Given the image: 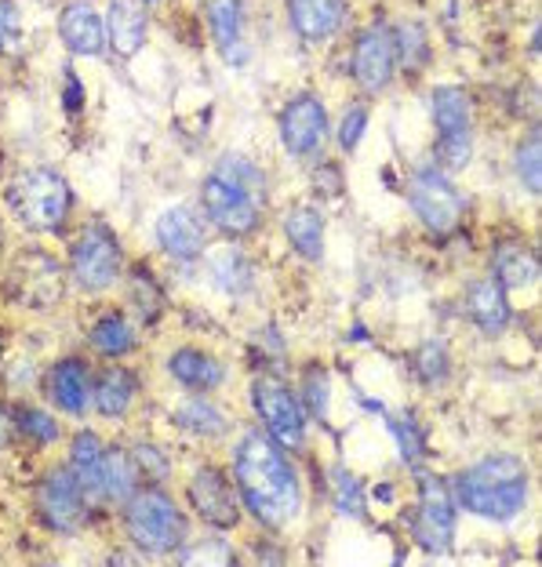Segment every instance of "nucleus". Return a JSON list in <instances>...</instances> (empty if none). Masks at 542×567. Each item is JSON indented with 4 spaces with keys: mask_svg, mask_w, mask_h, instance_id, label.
<instances>
[{
    "mask_svg": "<svg viewBox=\"0 0 542 567\" xmlns=\"http://www.w3.org/2000/svg\"><path fill=\"white\" fill-rule=\"evenodd\" d=\"M237 495L263 527H284L299 517L303 487L274 436L248 433L234 458Z\"/></svg>",
    "mask_w": 542,
    "mask_h": 567,
    "instance_id": "obj_1",
    "label": "nucleus"
},
{
    "mask_svg": "<svg viewBox=\"0 0 542 567\" xmlns=\"http://www.w3.org/2000/svg\"><path fill=\"white\" fill-rule=\"evenodd\" d=\"M456 498L467 513L484 520L518 517L528 502V470L513 455H492L456 476Z\"/></svg>",
    "mask_w": 542,
    "mask_h": 567,
    "instance_id": "obj_2",
    "label": "nucleus"
},
{
    "mask_svg": "<svg viewBox=\"0 0 542 567\" xmlns=\"http://www.w3.org/2000/svg\"><path fill=\"white\" fill-rule=\"evenodd\" d=\"M16 218L33 234H55L70 215V186L55 167H30L8 189Z\"/></svg>",
    "mask_w": 542,
    "mask_h": 567,
    "instance_id": "obj_3",
    "label": "nucleus"
},
{
    "mask_svg": "<svg viewBox=\"0 0 542 567\" xmlns=\"http://www.w3.org/2000/svg\"><path fill=\"white\" fill-rule=\"evenodd\" d=\"M127 535L132 543L150 553V557H164V553H178L186 538V517L172 498L161 492H142L127 502L124 513Z\"/></svg>",
    "mask_w": 542,
    "mask_h": 567,
    "instance_id": "obj_4",
    "label": "nucleus"
},
{
    "mask_svg": "<svg viewBox=\"0 0 542 567\" xmlns=\"http://www.w3.org/2000/svg\"><path fill=\"white\" fill-rule=\"evenodd\" d=\"M408 204H411V212L419 215V223L437 237L456 234L462 215H467V200H462V193L451 186L441 172H433V167H419V172H411Z\"/></svg>",
    "mask_w": 542,
    "mask_h": 567,
    "instance_id": "obj_5",
    "label": "nucleus"
},
{
    "mask_svg": "<svg viewBox=\"0 0 542 567\" xmlns=\"http://www.w3.org/2000/svg\"><path fill=\"white\" fill-rule=\"evenodd\" d=\"M201 204L204 215L212 218V226L223 229L226 237H248L259 229V197H252L248 189H241L226 178H218L215 172L204 178L201 186Z\"/></svg>",
    "mask_w": 542,
    "mask_h": 567,
    "instance_id": "obj_6",
    "label": "nucleus"
},
{
    "mask_svg": "<svg viewBox=\"0 0 542 567\" xmlns=\"http://www.w3.org/2000/svg\"><path fill=\"white\" fill-rule=\"evenodd\" d=\"M411 535L416 543L441 557V553L451 549V538H456V506H451V495L444 481H437L433 473L419 470V513L416 524H411Z\"/></svg>",
    "mask_w": 542,
    "mask_h": 567,
    "instance_id": "obj_7",
    "label": "nucleus"
},
{
    "mask_svg": "<svg viewBox=\"0 0 542 567\" xmlns=\"http://www.w3.org/2000/svg\"><path fill=\"white\" fill-rule=\"evenodd\" d=\"M70 269L84 291H106L121 274V244L113 240L110 229L88 226L70 251Z\"/></svg>",
    "mask_w": 542,
    "mask_h": 567,
    "instance_id": "obj_8",
    "label": "nucleus"
},
{
    "mask_svg": "<svg viewBox=\"0 0 542 567\" xmlns=\"http://www.w3.org/2000/svg\"><path fill=\"white\" fill-rule=\"evenodd\" d=\"M252 401L259 419L266 425V433L274 436L280 447H303V436H306V419H303V408L295 401V393L274 375H263L255 379V390H252Z\"/></svg>",
    "mask_w": 542,
    "mask_h": 567,
    "instance_id": "obj_9",
    "label": "nucleus"
},
{
    "mask_svg": "<svg viewBox=\"0 0 542 567\" xmlns=\"http://www.w3.org/2000/svg\"><path fill=\"white\" fill-rule=\"evenodd\" d=\"M8 288L22 306H51L62 299V269L48 251H22L11 266Z\"/></svg>",
    "mask_w": 542,
    "mask_h": 567,
    "instance_id": "obj_10",
    "label": "nucleus"
},
{
    "mask_svg": "<svg viewBox=\"0 0 542 567\" xmlns=\"http://www.w3.org/2000/svg\"><path fill=\"white\" fill-rule=\"evenodd\" d=\"M37 506L51 532L73 535L84 524V487L76 484L73 470H51L37 492Z\"/></svg>",
    "mask_w": 542,
    "mask_h": 567,
    "instance_id": "obj_11",
    "label": "nucleus"
},
{
    "mask_svg": "<svg viewBox=\"0 0 542 567\" xmlns=\"http://www.w3.org/2000/svg\"><path fill=\"white\" fill-rule=\"evenodd\" d=\"M325 135H328V110L320 99L299 95L280 110V142L292 157H309L325 142Z\"/></svg>",
    "mask_w": 542,
    "mask_h": 567,
    "instance_id": "obj_12",
    "label": "nucleus"
},
{
    "mask_svg": "<svg viewBox=\"0 0 542 567\" xmlns=\"http://www.w3.org/2000/svg\"><path fill=\"white\" fill-rule=\"evenodd\" d=\"M397 66V41L386 25H368L354 48V76L368 95L386 92Z\"/></svg>",
    "mask_w": 542,
    "mask_h": 567,
    "instance_id": "obj_13",
    "label": "nucleus"
},
{
    "mask_svg": "<svg viewBox=\"0 0 542 567\" xmlns=\"http://www.w3.org/2000/svg\"><path fill=\"white\" fill-rule=\"evenodd\" d=\"M190 502L193 509L201 513L204 524L218 527V532H229V527L241 524V509H237V498H234V487L218 470L204 466L193 473L190 481Z\"/></svg>",
    "mask_w": 542,
    "mask_h": 567,
    "instance_id": "obj_14",
    "label": "nucleus"
},
{
    "mask_svg": "<svg viewBox=\"0 0 542 567\" xmlns=\"http://www.w3.org/2000/svg\"><path fill=\"white\" fill-rule=\"evenodd\" d=\"M157 244L172 255V259L193 262L204 255V244H208V234H204L201 218L190 208H167L157 218Z\"/></svg>",
    "mask_w": 542,
    "mask_h": 567,
    "instance_id": "obj_15",
    "label": "nucleus"
},
{
    "mask_svg": "<svg viewBox=\"0 0 542 567\" xmlns=\"http://www.w3.org/2000/svg\"><path fill=\"white\" fill-rule=\"evenodd\" d=\"M288 16L303 41H328L342 30L346 0H288Z\"/></svg>",
    "mask_w": 542,
    "mask_h": 567,
    "instance_id": "obj_16",
    "label": "nucleus"
},
{
    "mask_svg": "<svg viewBox=\"0 0 542 567\" xmlns=\"http://www.w3.org/2000/svg\"><path fill=\"white\" fill-rule=\"evenodd\" d=\"M467 313L484 334H502L510 324V302H507V288L495 277L473 280L467 288Z\"/></svg>",
    "mask_w": 542,
    "mask_h": 567,
    "instance_id": "obj_17",
    "label": "nucleus"
},
{
    "mask_svg": "<svg viewBox=\"0 0 542 567\" xmlns=\"http://www.w3.org/2000/svg\"><path fill=\"white\" fill-rule=\"evenodd\" d=\"M59 37L76 55H99L102 44H106V25H102L92 4L76 0V4H70L59 16Z\"/></svg>",
    "mask_w": 542,
    "mask_h": 567,
    "instance_id": "obj_18",
    "label": "nucleus"
},
{
    "mask_svg": "<svg viewBox=\"0 0 542 567\" xmlns=\"http://www.w3.org/2000/svg\"><path fill=\"white\" fill-rule=\"evenodd\" d=\"M208 25L229 66L234 62L241 66L248 59V48H244V0H208Z\"/></svg>",
    "mask_w": 542,
    "mask_h": 567,
    "instance_id": "obj_19",
    "label": "nucleus"
},
{
    "mask_svg": "<svg viewBox=\"0 0 542 567\" xmlns=\"http://www.w3.org/2000/svg\"><path fill=\"white\" fill-rule=\"evenodd\" d=\"M106 33H110V48L121 59L139 55V48L146 44V11H142L139 0H113Z\"/></svg>",
    "mask_w": 542,
    "mask_h": 567,
    "instance_id": "obj_20",
    "label": "nucleus"
},
{
    "mask_svg": "<svg viewBox=\"0 0 542 567\" xmlns=\"http://www.w3.org/2000/svg\"><path fill=\"white\" fill-rule=\"evenodd\" d=\"M492 277L502 284L507 291H521V288H532L539 280V259L532 248L524 244H499L495 255H492Z\"/></svg>",
    "mask_w": 542,
    "mask_h": 567,
    "instance_id": "obj_21",
    "label": "nucleus"
},
{
    "mask_svg": "<svg viewBox=\"0 0 542 567\" xmlns=\"http://www.w3.org/2000/svg\"><path fill=\"white\" fill-rule=\"evenodd\" d=\"M284 237L309 262H320L325 255V215L314 208H295L284 218Z\"/></svg>",
    "mask_w": 542,
    "mask_h": 567,
    "instance_id": "obj_22",
    "label": "nucleus"
},
{
    "mask_svg": "<svg viewBox=\"0 0 542 567\" xmlns=\"http://www.w3.org/2000/svg\"><path fill=\"white\" fill-rule=\"evenodd\" d=\"M430 110H433V124L441 135H462L470 132V113H473V102L462 87H437L433 99H430Z\"/></svg>",
    "mask_w": 542,
    "mask_h": 567,
    "instance_id": "obj_23",
    "label": "nucleus"
},
{
    "mask_svg": "<svg viewBox=\"0 0 542 567\" xmlns=\"http://www.w3.org/2000/svg\"><path fill=\"white\" fill-rule=\"evenodd\" d=\"M51 396L62 411L70 415H81L88 408V368L81 360H62V364L51 371Z\"/></svg>",
    "mask_w": 542,
    "mask_h": 567,
    "instance_id": "obj_24",
    "label": "nucleus"
},
{
    "mask_svg": "<svg viewBox=\"0 0 542 567\" xmlns=\"http://www.w3.org/2000/svg\"><path fill=\"white\" fill-rule=\"evenodd\" d=\"M167 371L183 385H190V390H215L223 382V364L201 350H178L167 360Z\"/></svg>",
    "mask_w": 542,
    "mask_h": 567,
    "instance_id": "obj_25",
    "label": "nucleus"
},
{
    "mask_svg": "<svg viewBox=\"0 0 542 567\" xmlns=\"http://www.w3.org/2000/svg\"><path fill=\"white\" fill-rule=\"evenodd\" d=\"M135 492V462L124 451H102V470H99V498L124 502Z\"/></svg>",
    "mask_w": 542,
    "mask_h": 567,
    "instance_id": "obj_26",
    "label": "nucleus"
},
{
    "mask_svg": "<svg viewBox=\"0 0 542 567\" xmlns=\"http://www.w3.org/2000/svg\"><path fill=\"white\" fill-rule=\"evenodd\" d=\"M70 470L76 476V484L84 487V495L99 498V470H102V444L95 433H76V441L70 447Z\"/></svg>",
    "mask_w": 542,
    "mask_h": 567,
    "instance_id": "obj_27",
    "label": "nucleus"
},
{
    "mask_svg": "<svg viewBox=\"0 0 542 567\" xmlns=\"http://www.w3.org/2000/svg\"><path fill=\"white\" fill-rule=\"evenodd\" d=\"M132 396H135V382L127 371H106L95 385V408L106 419H121L127 404H132Z\"/></svg>",
    "mask_w": 542,
    "mask_h": 567,
    "instance_id": "obj_28",
    "label": "nucleus"
},
{
    "mask_svg": "<svg viewBox=\"0 0 542 567\" xmlns=\"http://www.w3.org/2000/svg\"><path fill=\"white\" fill-rule=\"evenodd\" d=\"M92 346L102 357H124L135 350V331L121 313H106L92 328Z\"/></svg>",
    "mask_w": 542,
    "mask_h": 567,
    "instance_id": "obj_29",
    "label": "nucleus"
},
{
    "mask_svg": "<svg viewBox=\"0 0 542 567\" xmlns=\"http://www.w3.org/2000/svg\"><path fill=\"white\" fill-rule=\"evenodd\" d=\"M513 164H518V178H521V186H528V193H532V197H539V189H542V146H539V124H532V132H528V138H521L518 157H513Z\"/></svg>",
    "mask_w": 542,
    "mask_h": 567,
    "instance_id": "obj_30",
    "label": "nucleus"
},
{
    "mask_svg": "<svg viewBox=\"0 0 542 567\" xmlns=\"http://www.w3.org/2000/svg\"><path fill=\"white\" fill-rule=\"evenodd\" d=\"M215 175L226 178V183L241 186V189H248L252 197H259V200L266 197V175L248 157H223L215 164Z\"/></svg>",
    "mask_w": 542,
    "mask_h": 567,
    "instance_id": "obj_31",
    "label": "nucleus"
},
{
    "mask_svg": "<svg viewBox=\"0 0 542 567\" xmlns=\"http://www.w3.org/2000/svg\"><path fill=\"white\" fill-rule=\"evenodd\" d=\"M175 422L183 425L186 433H193V436H218L226 430V422H223V415L212 408V404H204V401H190V404H183L175 411Z\"/></svg>",
    "mask_w": 542,
    "mask_h": 567,
    "instance_id": "obj_32",
    "label": "nucleus"
},
{
    "mask_svg": "<svg viewBox=\"0 0 542 567\" xmlns=\"http://www.w3.org/2000/svg\"><path fill=\"white\" fill-rule=\"evenodd\" d=\"M16 422H19V430L25 436H33V441H41V444H51L59 436V422L41 408H19Z\"/></svg>",
    "mask_w": 542,
    "mask_h": 567,
    "instance_id": "obj_33",
    "label": "nucleus"
},
{
    "mask_svg": "<svg viewBox=\"0 0 542 567\" xmlns=\"http://www.w3.org/2000/svg\"><path fill=\"white\" fill-rule=\"evenodd\" d=\"M416 368L426 382H444L448 375V353L441 342H426L422 350L416 353Z\"/></svg>",
    "mask_w": 542,
    "mask_h": 567,
    "instance_id": "obj_34",
    "label": "nucleus"
},
{
    "mask_svg": "<svg viewBox=\"0 0 542 567\" xmlns=\"http://www.w3.org/2000/svg\"><path fill=\"white\" fill-rule=\"evenodd\" d=\"M215 280H218V288L223 291H241V288H248V266H244L241 255H223V259L215 262Z\"/></svg>",
    "mask_w": 542,
    "mask_h": 567,
    "instance_id": "obj_35",
    "label": "nucleus"
},
{
    "mask_svg": "<svg viewBox=\"0 0 542 567\" xmlns=\"http://www.w3.org/2000/svg\"><path fill=\"white\" fill-rule=\"evenodd\" d=\"M437 153H441V164L448 167V172H459V167H467L470 157H473L470 132H462V135H441V146H437Z\"/></svg>",
    "mask_w": 542,
    "mask_h": 567,
    "instance_id": "obj_36",
    "label": "nucleus"
},
{
    "mask_svg": "<svg viewBox=\"0 0 542 567\" xmlns=\"http://www.w3.org/2000/svg\"><path fill=\"white\" fill-rule=\"evenodd\" d=\"M132 462H135V470L146 476V481H164V476H167V458L153 444H135Z\"/></svg>",
    "mask_w": 542,
    "mask_h": 567,
    "instance_id": "obj_37",
    "label": "nucleus"
},
{
    "mask_svg": "<svg viewBox=\"0 0 542 567\" xmlns=\"http://www.w3.org/2000/svg\"><path fill=\"white\" fill-rule=\"evenodd\" d=\"M331 481H335V502H339V509L342 513H360V484H357V476H350L346 470H335L331 473Z\"/></svg>",
    "mask_w": 542,
    "mask_h": 567,
    "instance_id": "obj_38",
    "label": "nucleus"
},
{
    "mask_svg": "<svg viewBox=\"0 0 542 567\" xmlns=\"http://www.w3.org/2000/svg\"><path fill=\"white\" fill-rule=\"evenodd\" d=\"M22 37V22H19V8L16 0H0V51H11Z\"/></svg>",
    "mask_w": 542,
    "mask_h": 567,
    "instance_id": "obj_39",
    "label": "nucleus"
},
{
    "mask_svg": "<svg viewBox=\"0 0 542 567\" xmlns=\"http://www.w3.org/2000/svg\"><path fill=\"white\" fill-rule=\"evenodd\" d=\"M365 127H368V110L365 106H354L350 113H346V121L339 127V146L350 153L360 146V135H365Z\"/></svg>",
    "mask_w": 542,
    "mask_h": 567,
    "instance_id": "obj_40",
    "label": "nucleus"
},
{
    "mask_svg": "<svg viewBox=\"0 0 542 567\" xmlns=\"http://www.w3.org/2000/svg\"><path fill=\"white\" fill-rule=\"evenodd\" d=\"M390 430H393V436H397V444H401V455L416 462V458H419V451H422V441H419V430H416V422H411V415L393 419V422H390Z\"/></svg>",
    "mask_w": 542,
    "mask_h": 567,
    "instance_id": "obj_41",
    "label": "nucleus"
},
{
    "mask_svg": "<svg viewBox=\"0 0 542 567\" xmlns=\"http://www.w3.org/2000/svg\"><path fill=\"white\" fill-rule=\"evenodd\" d=\"M183 564H201V560H208V564H229L234 557H229V549L223 546V543H208V546H197V549H190V553H183V557H178Z\"/></svg>",
    "mask_w": 542,
    "mask_h": 567,
    "instance_id": "obj_42",
    "label": "nucleus"
},
{
    "mask_svg": "<svg viewBox=\"0 0 542 567\" xmlns=\"http://www.w3.org/2000/svg\"><path fill=\"white\" fill-rule=\"evenodd\" d=\"M306 390H309V408H314L317 415L325 419L328 415V375H325V371H314Z\"/></svg>",
    "mask_w": 542,
    "mask_h": 567,
    "instance_id": "obj_43",
    "label": "nucleus"
},
{
    "mask_svg": "<svg viewBox=\"0 0 542 567\" xmlns=\"http://www.w3.org/2000/svg\"><path fill=\"white\" fill-rule=\"evenodd\" d=\"M67 110H81V81H76V73H67Z\"/></svg>",
    "mask_w": 542,
    "mask_h": 567,
    "instance_id": "obj_44",
    "label": "nucleus"
},
{
    "mask_svg": "<svg viewBox=\"0 0 542 567\" xmlns=\"http://www.w3.org/2000/svg\"><path fill=\"white\" fill-rule=\"evenodd\" d=\"M4 444H8V415L0 411V447H4Z\"/></svg>",
    "mask_w": 542,
    "mask_h": 567,
    "instance_id": "obj_45",
    "label": "nucleus"
}]
</instances>
